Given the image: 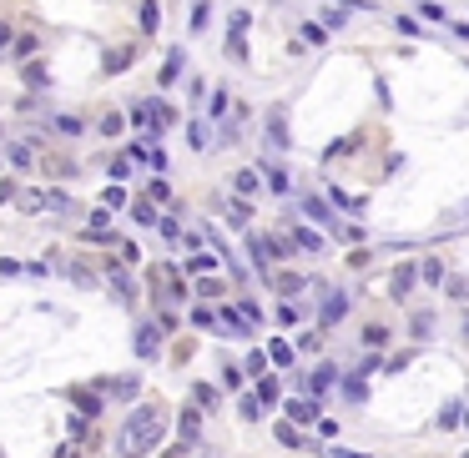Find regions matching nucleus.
<instances>
[{
  "label": "nucleus",
  "mask_w": 469,
  "mask_h": 458,
  "mask_svg": "<svg viewBox=\"0 0 469 458\" xmlns=\"http://www.w3.org/2000/svg\"><path fill=\"white\" fill-rule=\"evenodd\" d=\"M207 15H212V10H207V0H197V6H192V31H202V26H207Z\"/></svg>",
  "instance_id": "obj_23"
},
{
  "label": "nucleus",
  "mask_w": 469,
  "mask_h": 458,
  "mask_svg": "<svg viewBox=\"0 0 469 458\" xmlns=\"http://www.w3.org/2000/svg\"><path fill=\"white\" fill-rule=\"evenodd\" d=\"M268 187L283 196V191H288V171H268Z\"/></svg>",
  "instance_id": "obj_29"
},
{
  "label": "nucleus",
  "mask_w": 469,
  "mask_h": 458,
  "mask_svg": "<svg viewBox=\"0 0 469 458\" xmlns=\"http://www.w3.org/2000/svg\"><path fill=\"white\" fill-rule=\"evenodd\" d=\"M364 342H369V347H383V342H389V327H378V322H374L369 333H364Z\"/></svg>",
  "instance_id": "obj_22"
},
{
  "label": "nucleus",
  "mask_w": 469,
  "mask_h": 458,
  "mask_svg": "<svg viewBox=\"0 0 469 458\" xmlns=\"http://www.w3.org/2000/svg\"><path fill=\"white\" fill-rule=\"evenodd\" d=\"M177 76H182V51H172L167 65H162V81H177Z\"/></svg>",
  "instance_id": "obj_18"
},
{
  "label": "nucleus",
  "mask_w": 469,
  "mask_h": 458,
  "mask_svg": "<svg viewBox=\"0 0 469 458\" xmlns=\"http://www.w3.org/2000/svg\"><path fill=\"white\" fill-rule=\"evenodd\" d=\"M333 383H338V368H333V363H318L313 373L303 378V388H308V393H328Z\"/></svg>",
  "instance_id": "obj_5"
},
{
  "label": "nucleus",
  "mask_w": 469,
  "mask_h": 458,
  "mask_svg": "<svg viewBox=\"0 0 469 458\" xmlns=\"http://www.w3.org/2000/svg\"><path fill=\"white\" fill-rule=\"evenodd\" d=\"M308 216H313V222H328V207L323 202H318V196H308V207H303Z\"/></svg>",
  "instance_id": "obj_25"
},
{
  "label": "nucleus",
  "mask_w": 469,
  "mask_h": 458,
  "mask_svg": "<svg viewBox=\"0 0 469 458\" xmlns=\"http://www.w3.org/2000/svg\"><path fill=\"white\" fill-rule=\"evenodd\" d=\"M137 353L141 358H157V327H141V333H137Z\"/></svg>",
  "instance_id": "obj_9"
},
{
  "label": "nucleus",
  "mask_w": 469,
  "mask_h": 458,
  "mask_svg": "<svg viewBox=\"0 0 469 458\" xmlns=\"http://www.w3.org/2000/svg\"><path fill=\"white\" fill-rule=\"evenodd\" d=\"M192 398H197V408H212V403H217V393H212V388H197Z\"/></svg>",
  "instance_id": "obj_30"
},
{
  "label": "nucleus",
  "mask_w": 469,
  "mask_h": 458,
  "mask_svg": "<svg viewBox=\"0 0 469 458\" xmlns=\"http://www.w3.org/2000/svg\"><path fill=\"white\" fill-rule=\"evenodd\" d=\"M278 287H283V292H298V287H303V277H293V272H283V277H278Z\"/></svg>",
  "instance_id": "obj_33"
},
{
  "label": "nucleus",
  "mask_w": 469,
  "mask_h": 458,
  "mask_svg": "<svg viewBox=\"0 0 469 458\" xmlns=\"http://www.w3.org/2000/svg\"><path fill=\"white\" fill-rule=\"evenodd\" d=\"M268 141H272V146H288V126H283V116H268Z\"/></svg>",
  "instance_id": "obj_12"
},
{
  "label": "nucleus",
  "mask_w": 469,
  "mask_h": 458,
  "mask_svg": "<svg viewBox=\"0 0 469 458\" xmlns=\"http://www.w3.org/2000/svg\"><path fill=\"white\" fill-rule=\"evenodd\" d=\"M20 207L26 212H61V216H76V202L66 191H31V196H20Z\"/></svg>",
  "instance_id": "obj_2"
},
{
  "label": "nucleus",
  "mask_w": 469,
  "mask_h": 458,
  "mask_svg": "<svg viewBox=\"0 0 469 458\" xmlns=\"http://www.w3.org/2000/svg\"><path fill=\"white\" fill-rule=\"evenodd\" d=\"M187 272H217V257H212V252H197V257H187Z\"/></svg>",
  "instance_id": "obj_10"
},
{
  "label": "nucleus",
  "mask_w": 469,
  "mask_h": 458,
  "mask_svg": "<svg viewBox=\"0 0 469 458\" xmlns=\"http://www.w3.org/2000/svg\"><path fill=\"white\" fill-rule=\"evenodd\" d=\"M192 322H197V327H217V317H212L207 308H197V313H192Z\"/></svg>",
  "instance_id": "obj_35"
},
{
  "label": "nucleus",
  "mask_w": 469,
  "mask_h": 458,
  "mask_svg": "<svg viewBox=\"0 0 469 458\" xmlns=\"http://www.w3.org/2000/svg\"><path fill=\"white\" fill-rule=\"evenodd\" d=\"M419 277H424V282H444V267H439V257H424Z\"/></svg>",
  "instance_id": "obj_17"
},
{
  "label": "nucleus",
  "mask_w": 469,
  "mask_h": 458,
  "mask_svg": "<svg viewBox=\"0 0 469 458\" xmlns=\"http://www.w3.org/2000/svg\"><path fill=\"white\" fill-rule=\"evenodd\" d=\"M10 161L15 166H31V146H10Z\"/></svg>",
  "instance_id": "obj_31"
},
{
  "label": "nucleus",
  "mask_w": 469,
  "mask_h": 458,
  "mask_svg": "<svg viewBox=\"0 0 469 458\" xmlns=\"http://www.w3.org/2000/svg\"><path fill=\"white\" fill-rule=\"evenodd\" d=\"M207 141H212V136H207V126H202V121H192V146H197V151H202Z\"/></svg>",
  "instance_id": "obj_28"
},
{
  "label": "nucleus",
  "mask_w": 469,
  "mask_h": 458,
  "mask_svg": "<svg viewBox=\"0 0 469 458\" xmlns=\"http://www.w3.org/2000/svg\"><path fill=\"white\" fill-rule=\"evenodd\" d=\"M263 368H268V358H263V353H252V358H247V373H252V378H263Z\"/></svg>",
  "instance_id": "obj_32"
},
{
  "label": "nucleus",
  "mask_w": 469,
  "mask_h": 458,
  "mask_svg": "<svg viewBox=\"0 0 469 458\" xmlns=\"http://www.w3.org/2000/svg\"><path fill=\"white\" fill-rule=\"evenodd\" d=\"M6 46H10V26L0 20V51H6Z\"/></svg>",
  "instance_id": "obj_36"
},
{
  "label": "nucleus",
  "mask_w": 469,
  "mask_h": 458,
  "mask_svg": "<svg viewBox=\"0 0 469 458\" xmlns=\"http://www.w3.org/2000/svg\"><path fill=\"white\" fill-rule=\"evenodd\" d=\"M414 277H419L414 267H399V272H394V297H399V302H403V297L414 292Z\"/></svg>",
  "instance_id": "obj_6"
},
{
  "label": "nucleus",
  "mask_w": 469,
  "mask_h": 458,
  "mask_svg": "<svg viewBox=\"0 0 469 458\" xmlns=\"http://www.w3.org/2000/svg\"><path fill=\"white\" fill-rule=\"evenodd\" d=\"M258 191V171H238V196H252Z\"/></svg>",
  "instance_id": "obj_19"
},
{
  "label": "nucleus",
  "mask_w": 469,
  "mask_h": 458,
  "mask_svg": "<svg viewBox=\"0 0 469 458\" xmlns=\"http://www.w3.org/2000/svg\"><path fill=\"white\" fill-rule=\"evenodd\" d=\"M121 202H126V191H121V187H106V202H101V207H106V212H116Z\"/></svg>",
  "instance_id": "obj_24"
},
{
  "label": "nucleus",
  "mask_w": 469,
  "mask_h": 458,
  "mask_svg": "<svg viewBox=\"0 0 469 458\" xmlns=\"http://www.w3.org/2000/svg\"><path fill=\"white\" fill-rule=\"evenodd\" d=\"M106 393H121V398H137V393H141V383H137V378H116V383H106Z\"/></svg>",
  "instance_id": "obj_14"
},
{
  "label": "nucleus",
  "mask_w": 469,
  "mask_h": 458,
  "mask_svg": "<svg viewBox=\"0 0 469 458\" xmlns=\"http://www.w3.org/2000/svg\"><path fill=\"white\" fill-rule=\"evenodd\" d=\"M459 413H464V403L454 398L449 408H444V418H439V428H459Z\"/></svg>",
  "instance_id": "obj_20"
},
{
  "label": "nucleus",
  "mask_w": 469,
  "mask_h": 458,
  "mask_svg": "<svg viewBox=\"0 0 469 458\" xmlns=\"http://www.w3.org/2000/svg\"><path fill=\"white\" fill-rule=\"evenodd\" d=\"M293 242L303 247V252H323V237H318V232H308V227H293Z\"/></svg>",
  "instance_id": "obj_7"
},
{
  "label": "nucleus",
  "mask_w": 469,
  "mask_h": 458,
  "mask_svg": "<svg viewBox=\"0 0 469 458\" xmlns=\"http://www.w3.org/2000/svg\"><path fill=\"white\" fill-rule=\"evenodd\" d=\"M132 216H137L141 227H157V207H152V202H137V207H132Z\"/></svg>",
  "instance_id": "obj_16"
},
{
  "label": "nucleus",
  "mask_w": 469,
  "mask_h": 458,
  "mask_svg": "<svg viewBox=\"0 0 469 458\" xmlns=\"http://www.w3.org/2000/svg\"><path fill=\"white\" fill-rule=\"evenodd\" d=\"M283 413H288L293 423H318V418H323L313 398H288V403H283Z\"/></svg>",
  "instance_id": "obj_4"
},
{
  "label": "nucleus",
  "mask_w": 469,
  "mask_h": 458,
  "mask_svg": "<svg viewBox=\"0 0 469 458\" xmlns=\"http://www.w3.org/2000/svg\"><path fill=\"white\" fill-rule=\"evenodd\" d=\"M167 433V413L157 403H141L132 418H121V433H116V453L121 458H146Z\"/></svg>",
  "instance_id": "obj_1"
},
{
  "label": "nucleus",
  "mask_w": 469,
  "mask_h": 458,
  "mask_svg": "<svg viewBox=\"0 0 469 458\" xmlns=\"http://www.w3.org/2000/svg\"><path fill=\"white\" fill-rule=\"evenodd\" d=\"M126 65H132V51H112V56H106V71H126Z\"/></svg>",
  "instance_id": "obj_21"
},
{
  "label": "nucleus",
  "mask_w": 469,
  "mask_h": 458,
  "mask_svg": "<svg viewBox=\"0 0 469 458\" xmlns=\"http://www.w3.org/2000/svg\"><path fill=\"white\" fill-rule=\"evenodd\" d=\"M263 358H272V363H278V368H288V363H293V347H288V342L278 338V342H272V347H268Z\"/></svg>",
  "instance_id": "obj_13"
},
{
  "label": "nucleus",
  "mask_w": 469,
  "mask_h": 458,
  "mask_svg": "<svg viewBox=\"0 0 469 458\" xmlns=\"http://www.w3.org/2000/svg\"><path fill=\"white\" fill-rule=\"evenodd\" d=\"M247 216H252V207L243 202V196H238V202H227V222L232 227H247Z\"/></svg>",
  "instance_id": "obj_11"
},
{
  "label": "nucleus",
  "mask_w": 469,
  "mask_h": 458,
  "mask_svg": "<svg viewBox=\"0 0 469 458\" xmlns=\"http://www.w3.org/2000/svg\"><path fill=\"white\" fill-rule=\"evenodd\" d=\"M238 413H243V418H263V403L252 398V393H243V398H238Z\"/></svg>",
  "instance_id": "obj_15"
},
{
  "label": "nucleus",
  "mask_w": 469,
  "mask_h": 458,
  "mask_svg": "<svg viewBox=\"0 0 469 458\" xmlns=\"http://www.w3.org/2000/svg\"><path fill=\"white\" fill-rule=\"evenodd\" d=\"M182 439H187V443L197 439V413H182Z\"/></svg>",
  "instance_id": "obj_26"
},
{
  "label": "nucleus",
  "mask_w": 469,
  "mask_h": 458,
  "mask_svg": "<svg viewBox=\"0 0 469 458\" xmlns=\"http://www.w3.org/2000/svg\"><path fill=\"white\" fill-rule=\"evenodd\" d=\"M358 378H364V373H358ZM358 378H348V383H344V393H348V398H364V393H369V388L358 383Z\"/></svg>",
  "instance_id": "obj_34"
},
{
  "label": "nucleus",
  "mask_w": 469,
  "mask_h": 458,
  "mask_svg": "<svg viewBox=\"0 0 469 458\" xmlns=\"http://www.w3.org/2000/svg\"><path fill=\"white\" fill-rule=\"evenodd\" d=\"M252 398H258L263 408H268V403H278V398H283V388H278V378H263V383H258V393H252Z\"/></svg>",
  "instance_id": "obj_8"
},
{
  "label": "nucleus",
  "mask_w": 469,
  "mask_h": 458,
  "mask_svg": "<svg viewBox=\"0 0 469 458\" xmlns=\"http://www.w3.org/2000/svg\"><path fill=\"white\" fill-rule=\"evenodd\" d=\"M344 313H348V297H344V292H328L323 308H318V322L333 327V322H344Z\"/></svg>",
  "instance_id": "obj_3"
},
{
  "label": "nucleus",
  "mask_w": 469,
  "mask_h": 458,
  "mask_svg": "<svg viewBox=\"0 0 469 458\" xmlns=\"http://www.w3.org/2000/svg\"><path fill=\"white\" fill-rule=\"evenodd\" d=\"M141 31H157V6H152V0L141 6Z\"/></svg>",
  "instance_id": "obj_27"
}]
</instances>
